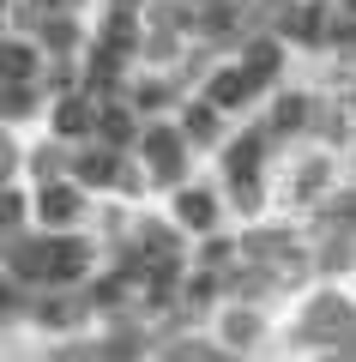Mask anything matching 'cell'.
<instances>
[{
  "label": "cell",
  "instance_id": "obj_1",
  "mask_svg": "<svg viewBox=\"0 0 356 362\" xmlns=\"http://www.w3.org/2000/svg\"><path fill=\"white\" fill-rule=\"evenodd\" d=\"M211 97H218V103H242V97H248V79H236V73H223L218 85H211Z\"/></svg>",
  "mask_w": 356,
  "mask_h": 362
}]
</instances>
